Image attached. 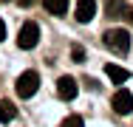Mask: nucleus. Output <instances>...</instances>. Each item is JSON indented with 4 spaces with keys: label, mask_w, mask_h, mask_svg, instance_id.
Listing matches in <instances>:
<instances>
[{
    "label": "nucleus",
    "mask_w": 133,
    "mask_h": 127,
    "mask_svg": "<svg viewBox=\"0 0 133 127\" xmlns=\"http://www.w3.org/2000/svg\"><path fill=\"white\" fill-rule=\"evenodd\" d=\"M59 127H85V122H82V116H68V119H62Z\"/></svg>",
    "instance_id": "9b49d317"
},
{
    "label": "nucleus",
    "mask_w": 133,
    "mask_h": 127,
    "mask_svg": "<svg viewBox=\"0 0 133 127\" xmlns=\"http://www.w3.org/2000/svg\"><path fill=\"white\" fill-rule=\"evenodd\" d=\"M14 116H17L14 104H11V102H6V99H0V122H11Z\"/></svg>",
    "instance_id": "1a4fd4ad"
},
{
    "label": "nucleus",
    "mask_w": 133,
    "mask_h": 127,
    "mask_svg": "<svg viewBox=\"0 0 133 127\" xmlns=\"http://www.w3.org/2000/svg\"><path fill=\"white\" fill-rule=\"evenodd\" d=\"M0 40H6V23L0 20Z\"/></svg>",
    "instance_id": "4468645a"
},
{
    "label": "nucleus",
    "mask_w": 133,
    "mask_h": 127,
    "mask_svg": "<svg viewBox=\"0 0 133 127\" xmlns=\"http://www.w3.org/2000/svg\"><path fill=\"white\" fill-rule=\"evenodd\" d=\"M43 6H45L48 14H57V17L68 11V0H43Z\"/></svg>",
    "instance_id": "6e6552de"
},
{
    "label": "nucleus",
    "mask_w": 133,
    "mask_h": 127,
    "mask_svg": "<svg viewBox=\"0 0 133 127\" xmlns=\"http://www.w3.org/2000/svg\"><path fill=\"white\" fill-rule=\"evenodd\" d=\"M37 88H40V74H37V71H26V74H20L17 85H14V90H17V96H20V99L34 96V93H37Z\"/></svg>",
    "instance_id": "f03ea898"
},
{
    "label": "nucleus",
    "mask_w": 133,
    "mask_h": 127,
    "mask_svg": "<svg viewBox=\"0 0 133 127\" xmlns=\"http://www.w3.org/2000/svg\"><path fill=\"white\" fill-rule=\"evenodd\" d=\"M105 74L110 76V82H116V85H122V82H128V71H125V68H119V65H113V62H108L105 65Z\"/></svg>",
    "instance_id": "0eeeda50"
},
{
    "label": "nucleus",
    "mask_w": 133,
    "mask_h": 127,
    "mask_svg": "<svg viewBox=\"0 0 133 127\" xmlns=\"http://www.w3.org/2000/svg\"><path fill=\"white\" fill-rule=\"evenodd\" d=\"M3 3H9V0H3Z\"/></svg>",
    "instance_id": "dca6fc26"
},
{
    "label": "nucleus",
    "mask_w": 133,
    "mask_h": 127,
    "mask_svg": "<svg viewBox=\"0 0 133 127\" xmlns=\"http://www.w3.org/2000/svg\"><path fill=\"white\" fill-rule=\"evenodd\" d=\"M77 90H79V88H77V79H74V76H59V79H57V96L62 102H71L77 96Z\"/></svg>",
    "instance_id": "39448f33"
},
{
    "label": "nucleus",
    "mask_w": 133,
    "mask_h": 127,
    "mask_svg": "<svg viewBox=\"0 0 133 127\" xmlns=\"http://www.w3.org/2000/svg\"><path fill=\"white\" fill-rule=\"evenodd\" d=\"M105 45L110 51H116V54H128L130 51V34L125 28H110L105 34Z\"/></svg>",
    "instance_id": "f257e3e1"
},
{
    "label": "nucleus",
    "mask_w": 133,
    "mask_h": 127,
    "mask_svg": "<svg viewBox=\"0 0 133 127\" xmlns=\"http://www.w3.org/2000/svg\"><path fill=\"white\" fill-rule=\"evenodd\" d=\"M122 17L128 20V23L133 25V6H125V11H122Z\"/></svg>",
    "instance_id": "ddd939ff"
},
{
    "label": "nucleus",
    "mask_w": 133,
    "mask_h": 127,
    "mask_svg": "<svg viewBox=\"0 0 133 127\" xmlns=\"http://www.w3.org/2000/svg\"><path fill=\"white\" fill-rule=\"evenodd\" d=\"M40 43V25L34 23V20H28V23H23V28H20V34H17V45L23 51L34 48Z\"/></svg>",
    "instance_id": "7ed1b4c3"
},
{
    "label": "nucleus",
    "mask_w": 133,
    "mask_h": 127,
    "mask_svg": "<svg viewBox=\"0 0 133 127\" xmlns=\"http://www.w3.org/2000/svg\"><path fill=\"white\" fill-rule=\"evenodd\" d=\"M105 11H108V17H122L125 3H122V0H108V3H105Z\"/></svg>",
    "instance_id": "9d476101"
},
{
    "label": "nucleus",
    "mask_w": 133,
    "mask_h": 127,
    "mask_svg": "<svg viewBox=\"0 0 133 127\" xmlns=\"http://www.w3.org/2000/svg\"><path fill=\"white\" fill-rule=\"evenodd\" d=\"M17 3H20V6H28V3H31V0H17Z\"/></svg>",
    "instance_id": "2eb2a0df"
},
{
    "label": "nucleus",
    "mask_w": 133,
    "mask_h": 127,
    "mask_svg": "<svg viewBox=\"0 0 133 127\" xmlns=\"http://www.w3.org/2000/svg\"><path fill=\"white\" fill-rule=\"evenodd\" d=\"M71 57H74V62H82V59H85V51H82L79 45H74V48H71Z\"/></svg>",
    "instance_id": "f8f14e48"
},
{
    "label": "nucleus",
    "mask_w": 133,
    "mask_h": 127,
    "mask_svg": "<svg viewBox=\"0 0 133 127\" xmlns=\"http://www.w3.org/2000/svg\"><path fill=\"white\" fill-rule=\"evenodd\" d=\"M94 14H96V0H77V14L74 17L79 23H91Z\"/></svg>",
    "instance_id": "423d86ee"
},
{
    "label": "nucleus",
    "mask_w": 133,
    "mask_h": 127,
    "mask_svg": "<svg viewBox=\"0 0 133 127\" xmlns=\"http://www.w3.org/2000/svg\"><path fill=\"white\" fill-rule=\"evenodd\" d=\"M110 104H113V110H116L119 116H128V113H133V93L122 88V90H116V93H113Z\"/></svg>",
    "instance_id": "20e7f679"
}]
</instances>
